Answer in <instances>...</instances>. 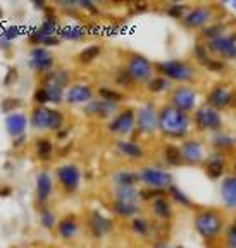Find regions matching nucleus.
<instances>
[{
    "instance_id": "f257e3e1",
    "label": "nucleus",
    "mask_w": 236,
    "mask_h": 248,
    "mask_svg": "<svg viewBox=\"0 0 236 248\" xmlns=\"http://www.w3.org/2000/svg\"><path fill=\"white\" fill-rule=\"evenodd\" d=\"M191 128L190 114H185L178 110L173 105H164L159 110L157 119V129H160L164 136L171 140H183L188 136Z\"/></svg>"
},
{
    "instance_id": "f03ea898",
    "label": "nucleus",
    "mask_w": 236,
    "mask_h": 248,
    "mask_svg": "<svg viewBox=\"0 0 236 248\" xmlns=\"http://www.w3.org/2000/svg\"><path fill=\"white\" fill-rule=\"evenodd\" d=\"M193 228L202 240H217L224 229V216L217 209H200L193 217Z\"/></svg>"
},
{
    "instance_id": "7ed1b4c3",
    "label": "nucleus",
    "mask_w": 236,
    "mask_h": 248,
    "mask_svg": "<svg viewBox=\"0 0 236 248\" xmlns=\"http://www.w3.org/2000/svg\"><path fill=\"white\" fill-rule=\"evenodd\" d=\"M154 67L155 71H159L160 76L174 83H191L197 76V69L193 64H190L188 61H181V59L155 62Z\"/></svg>"
},
{
    "instance_id": "20e7f679",
    "label": "nucleus",
    "mask_w": 236,
    "mask_h": 248,
    "mask_svg": "<svg viewBox=\"0 0 236 248\" xmlns=\"http://www.w3.org/2000/svg\"><path fill=\"white\" fill-rule=\"evenodd\" d=\"M64 114L48 105H36L31 110L30 124L38 131H61L64 128Z\"/></svg>"
},
{
    "instance_id": "39448f33",
    "label": "nucleus",
    "mask_w": 236,
    "mask_h": 248,
    "mask_svg": "<svg viewBox=\"0 0 236 248\" xmlns=\"http://www.w3.org/2000/svg\"><path fill=\"white\" fill-rule=\"evenodd\" d=\"M154 62L142 54H131L124 64V73L128 74L131 83H138V85H147L154 78Z\"/></svg>"
},
{
    "instance_id": "423d86ee",
    "label": "nucleus",
    "mask_w": 236,
    "mask_h": 248,
    "mask_svg": "<svg viewBox=\"0 0 236 248\" xmlns=\"http://www.w3.org/2000/svg\"><path fill=\"white\" fill-rule=\"evenodd\" d=\"M67 85H69V74L64 69H54L47 73L42 83L50 104H61L64 100V90Z\"/></svg>"
},
{
    "instance_id": "0eeeda50",
    "label": "nucleus",
    "mask_w": 236,
    "mask_h": 248,
    "mask_svg": "<svg viewBox=\"0 0 236 248\" xmlns=\"http://www.w3.org/2000/svg\"><path fill=\"white\" fill-rule=\"evenodd\" d=\"M193 123L198 131H221L222 129V116L219 110L212 108L210 105H202L195 108L193 112Z\"/></svg>"
},
{
    "instance_id": "6e6552de",
    "label": "nucleus",
    "mask_w": 236,
    "mask_h": 248,
    "mask_svg": "<svg viewBox=\"0 0 236 248\" xmlns=\"http://www.w3.org/2000/svg\"><path fill=\"white\" fill-rule=\"evenodd\" d=\"M140 183H143L145 188H154V190H164L166 191L173 185V174L169 170L160 169V167L145 166L138 170Z\"/></svg>"
},
{
    "instance_id": "1a4fd4ad",
    "label": "nucleus",
    "mask_w": 236,
    "mask_h": 248,
    "mask_svg": "<svg viewBox=\"0 0 236 248\" xmlns=\"http://www.w3.org/2000/svg\"><path fill=\"white\" fill-rule=\"evenodd\" d=\"M204 45L210 55H219L222 61H236V31L209 40Z\"/></svg>"
},
{
    "instance_id": "9d476101",
    "label": "nucleus",
    "mask_w": 236,
    "mask_h": 248,
    "mask_svg": "<svg viewBox=\"0 0 236 248\" xmlns=\"http://www.w3.org/2000/svg\"><path fill=\"white\" fill-rule=\"evenodd\" d=\"M197 97L198 93L190 85H178L171 90L169 105H173L185 114H190L195 112V108H197Z\"/></svg>"
},
{
    "instance_id": "9b49d317",
    "label": "nucleus",
    "mask_w": 236,
    "mask_h": 248,
    "mask_svg": "<svg viewBox=\"0 0 236 248\" xmlns=\"http://www.w3.org/2000/svg\"><path fill=\"white\" fill-rule=\"evenodd\" d=\"M214 17V7L209 4H198L188 9L186 16L181 19V24L186 30H202L209 26Z\"/></svg>"
},
{
    "instance_id": "f8f14e48",
    "label": "nucleus",
    "mask_w": 236,
    "mask_h": 248,
    "mask_svg": "<svg viewBox=\"0 0 236 248\" xmlns=\"http://www.w3.org/2000/svg\"><path fill=\"white\" fill-rule=\"evenodd\" d=\"M28 66L31 71H35L36 74H43L54 71L55 67V55L52 54L50 48L47 46H33L30 50V57H28Z\"/></svg>"
},
{
    "instance_id": "ddd939ff",
    "label": "nucleus",
    "mask_w": 236,
    "mask_h": 248,
    "mask_svg": "<svg viewBox=\"0 0 236 248\" xmlns=\"http://www.w3.org/2000/svg\"><path fill=\"white\" fill-rule=\"evenodd\" d=\"M55 179L59 181V185L67 191V193H73L79 188V183H81V172H79V167L76 164H62L55 170Z\"/></svg>"
},
{
    "instance_id": "4468645a",
    "label": "nucleus",
    "mask_w": 236,
    "mask_h": 248,
    "mask_svg": "<svg viewBox=\"0 0 236 248\" xmlns=\"http://www.w3.org/2000/svg\"><path fill=\"white\" fill-rule=\"evenodd\" d=\"M157 119H159V112L155 110L154 104H145L136 112L135 128L138 129V133L152 135L157 129Z\"/></svg>"
},
{
    "instance_id": "2eb2a0df",
    "label": "nucleus",
    "mask_w": 236,
    "mask_h": 248,
    "mask_svg": "<svg viewBox=\"0 0 236 248\" xmlns=\"http://www.w3.org/2000/svg\"><path fill=\"white\" fill-rule=\"evenodd\" d=\"M135 121H136V112L131 107H126L114 116V119L109 123L107 128H109V131L114 133V135L124 136L133 131V128H135Z\"/></svg>"
},
{
    "instance_id": "dca6fc26",
    "label": "nucleus",
    "mask_w": 236,
    "mask_h": 248,
    "mask_svg": "<svg viewBox=\"0 0 236 248\" xmlns=\"http://www.w3.org/2000/svg\"><path fill=\"white\" fill-rule=\"evenodd\" d=\"M179 152H181L183 164L186 166H198L205 159V148L198 140H185L179 147Z\"/></svg>"
},
{
    "instance_id": "f3484780",
    "label": "nucleus",
    "mask_w": 236,
    "mask_h": 248,
    "mask_svg": "<svg viewBox=\"0 0 236 248\" xmlns=\"http://www.w3.org/2000/svg\"><path fill=\"white\" fill-rule=\"evenodd\" d=\"M95 98V93L93 88L88 85H83V83H74L67 88V92L64 93V100L71 105H81V104H88Z\"/></svg>"
},
{
    "instance_id": "a211bd4d",
    "label": "nucleus",
    "mask_w": 236,
    "mask_h": 248,
    "mask_svg": "<svg viewBox=\"0 0 236 248\" xmlns=\"http://www.w3.org/2000/svg\"><path fill=\"white\" fill-rule=\"evenodd\" d=\"M226 166H228V160H226V155L222 152H212V154L204 160V170L209 179H219L224 176Z\"/></svg>"
},
{
    "instance_id": "6ab92c4d",
    "label": "nucleus",
    "mask_w": 236,
    "mask_h": 248,
    "mask_svg": "<svg viewBox=\"0 0 236 248\" xmlns=\"http://www.w3.org/2000/svg\"><path fill=\"white\" fill-rule=\"evenodd\" d=\"M233 102V92L224 85H216L210 88L207 95V105H210L216 110H222Z\"/></svg>"
},
{
    "instance_id": "aec40b11",
    "label": "nucleus",
    "mask_w": 236,
    "mask_h": 248,
    "mask_svg": "<svg viewBox=\"0 0 236 248\" xmlns=\"http://www.w3.org/2000/svg\"><path fill=\"white\" fill-rule=\"evenodd\" d=\"M116 104H110V102H105L102 98H93L92 102L85 105V114L93 117H98V119H107L109 116L116 114Z\"/></svg>"
},
{
    "instance_id": "412c9836",
    "label": "nucleus",
    "mask_w": 236,
    "mask_h": 248,
    "mask_svg": "<svg viewBox=\"0 0 236 248\" xmlns=\"http://www.w3.org/2000/svg\"><path fill=\"white\" fill-rule=\"evenodd\" d=\"M52 190H54V185H52V176L50 172L42 170L36 174V202L40 205H45L47 202L50 200Z\"/></svg>"
},
{
    "instance_id": "4be33fe9",
    "label": "nucleus",
    "mask_w": 236,
    "mask_h": 248,
    "mask_svg": "<svg viewBox=\"0 0 236 248\" xmlns=\"http://www.w3.org/2000/svg\"><path fill=\"white\" fill-rule=\"evenodd\" d=\"M28 119L23 112H11L5 117V129L12 138H17V136H23L26 131Z\"/></svg>"
},
{
    "instance_id": "5701e85b",
    "label": "nucleus",
    "mask_w": 236,
    "mask_h": 248,
    "mask_svg": "<svg viewBox=\"0 0 236 248\" xmlns=\"http://www.w3.org/2000/svg\"><path fill=\"white\" fill-rule=\"evenodd\" d=\"M78 232H79V222L74 216L62 217L57 222V234L62 240H73L74 236H78Z\"/></svg>"
},
{
    "instance_id": "b1692460",
    "label": "nucleus",
    "mask_w": 236,
    "mask_h": 248,
    "mask_svg": "<svg viewBox=\"0 0 236 248\" xmlns=\"http://www.w3.org/2000/svg\"><path fill=\"white\" fill-rule=\"evenodd\" d=\"M116 148L119 150V154L123 157L129 160H140L143 159L145 150L140 147L136 141H131V140H117L116 141Z\"/></svg>"
},
{
    "instance_id": "393cba45",
    "label": "nucleus",
    "mask_w": 236,
    "mask_h": 248,
    "mask_svg": "<svg viewBox=\"0 0 236 248\" xmlns=\"http://www.w3.org/2000/svg\"><path fill=\"white\" fill-rule=\"evenodd\" d=\"M90 229H92L93 236L97 238H102L105 236L110 229H112V222H110V219H107L105 216H102L100 212H92L90 214Z\"/></svg>"
},
{
    "instance_id": "a878e982",
    "label": "nucleus",
    "mask_w": 236,
    "mask_h": 248,
    "mask_svg": "<svg viewBox=\"0 0 236 248\" xmlns=\"http://www.w3.org/2000/svg\"><path fill=\"white\" fill-rule=\"evenodd\" d=\"M221 198L228 209H236V176H228L222 179Z\"/></svg>"
},
{
    "instance_id": "bb28decb",
    "label": "nucleus",
    "mask_w": 236,
    "mask_h": 248,
    "mask_svg": "<svg viewBox=\"0 0 236 248\" xmlns=\"http://www.w3.org/2000/svg\"><path fill=\"white\" fill-rule=\"evenodd\" d=\"M150 209L159 221H171L173 217V207H171V202L166 197L155 198L154 202H150Z\"/></svg>"
},
{
    "instance_id": "cd10ccee",
    "label": "nucleus",
    "mask_w": 236,
    "mask_h": 248,
    "mask_svg": "<svg viewBox=\"0 0 236 248\" xmlns=\"http://www.w3.org/2000/svg\"><path fill=\"white\" fill-rule=\"evenodd\" d=\"M114 200L124 202V203H138L140 190H136V186H116L114 188Z\"/></svg>"
},
{
    "instance_id": "c85d7f7f",
    "label": "nucleus",
    "mask_w": 236,
    "mask_h": 248,
    "mask_svg": "<svg viewBox=\"0 0 236 248\" xmlns=\"http://www.w3.org/2000/svg\"><path fill=\"white\" fill-rule=\"evenodd\" d=\"M102 54V46L98 43H92V45L85 46L79 54L76 55V61L79 64H92L93 61H97Z\"/></svg>"
},
{
    "instance_id": "c756f323",
    "label": "nucleus",
    "mask_w": 236,
    "mask_h": 248,
    "mask_svg": "<svg viewBox=\"0 0 236 248\" xmlns=\"http://www.w3.org/2000/svg\"><path fill=\"white\" fill-rule=\"evenodd\" d=\"M226 30H228V24L222 23V21H217V23H212V24H209V26L202 28L200 36L205 40V42H209V40H214V38H217V36L226 35Z\"/></svg>"
},
{
    "instance_id": "7c9ffc66",
    "label": "nucleus",
    "mask_w": 236,
    "mask_h": 248,
    "mask_svg": "<svg viewBox=\"0 0 236 248\" xmlns=\"http://www.w3.org/2000/svg\"><path fill=\"white\" fill-rule=\"evenodd\" d=\"M210 143H212V147L216 148L217 152H222V150H229V148L235 147L236 140L233 138L231 135H226V133L222 131H217L212 135V138H210Z\"/></svg>"
},
{
    "instance_id": "2f4dec72",
    "label": "nucleus",
    "mask_w": 236,
    "mask_h": 248,
    "mask_svg": "<svg viewBox=\"0 0 236 248\" xmlns=\"http://www.w3.org/2000/svg\"><path fill=\"white\" fill-rule=\"evenodd\" d=\"M112 210L114 214H117L119 217H128L133 219L140 214V207L138 203H124V202H112Z\"/></svg>"
},
{
    "instance_id": "473e14b6",
    "label": "nucleus",
    "mask_w": 236,
    "mask_h": 248,
    "mask_svg": "<svg viewBox=\"0 0 236 248\" xmlns=\"http://www.w3.org/2000/svg\"><path fill=\"white\" fill-rule=\"evenodd\" d=\"M112 179L116 186H136L140 183V176L135 170H117Z\"/></svg>"
},
{
    "instance_id": "72a5a7b5",
    "label": "nucleus",
    "mask_w": 236,
    "mask_h": 248,
    "mask_svg": "<svg viewBox=\"0 0 236 248\" xmlns=\"http://www.w3.org/2000/svg\"><path fill=\"white\" fill-rule=\"evenodd\" d=\"M35 154L40 160L47 162V160L52 159V155H54V145L48 138H40L36 140L35 143Z\"/></svg>"
},
{
    "instance_id": "f704fd0d",
    "label": "nucleus",
    "mask_w": 236,
    "mask_h": 248,
    "mask_svg": "<svg viewBox=\"0 0 236 248\" xmlns=\"http://www.w3.org/2000/svg\"><path fill=\"white\" fill-rule=\"evenodd\" d=\"M162 157H164V162L167 166H181L183 159H181V152H179V147H176L174 143H167L162 150Z\"/></svg>"
},
{
    "instance_id": "c9c22d12",
    "label": "nucleus",
    "mask_w": 236,
    "mask_h": 248,
    "mask_svg": "<svg viewBox=\"0 0 236 248\" xmlns=\"http://www.w3.org/2000/svg\"><path fill=\"white\" fill-rule=\"evenodd\" d=\"M129 226H131V231L135 232V234H138V236L147 238L152 234V226H150V222H148V219H145V217H140V216L133 217Z\"/></svg>"
},
{
    "instance_id": "e433bc0d",
    "label": "nucleus",
    "mask_w": 236,
    "mask_h": 248,
    "mask_svg": "<svg viewBox=\"0 0 236 248\" xmlns=\"http://www.w3.org/2000/svg\"><path fill=\"white\" fill-rule=\"evenodd\" d=\"M98 98L117 105V104H121V102L126 100V95L121 93V92H117V90L109 88V86H100V88H98Z\"/></svg>"
},
{
    "instance_id": "4c0bfd02",
    "label": "nucleus",
    "mask_w": 236,
    "mask_h": 248,
    "mask_svg": "<svg viewBox=\"0 0 236 248\" xmlns=\"http://www.w3.org/2000/svg\"><path fill=\"white\" fill-rule=\"evenodd\" d=\"M167 191H169V197L171 200L174 202L176 205H181V207H193V202L190 200V197L185 193V191H181L176 185H171L169 188H167Z\"/></svg>"
},
{
    "instance_id": "58836bf2",
    "label": "nucleus",
    "mask_w": 236,
    "mask_h": 248,
    "mask_svg": "<svg viewBox=\"0 0 236 248\" xmlns=\"http://www.w3.org/2000/svg\"><path fill=\"white\" fill-rule=\"evenodd\" d=\"M169 86H171V81H169V79H166L164 76H160V74H159V76H154L150 81L147 83V90L150 93H155V95H157V93L166 92Z\"/></svg>"
},
{
    "instance_id": "ea45409f",
    "label": "nucleus",
    "mask_w": 236,
    "mask_h": 248,
    "mask_svg": "<svg viewBox=\"0 0 236 248\" xmlns=\"http://www.w3.org/2000/svg\"><path fill=\"white\" fill-rule=\"evenodd\" d=\"M200 66H204L210 73H222V71H226V62L219 57H212V55H209L205 61L200 62Z\"/></svg>"
},
{
    "instance_id": "a19ab883",
    "label": "nucleus",
    "mask_w": 236,
    "mask_h": 248,
    "mask_svg": "<svg viewBox=\"0 0 236 248\" xmlns=\"http://www.w3.org/2000/svg\"><path fill=\"white\" fill-rule=\"evenodd\" d=\"M61 38L64 40H81L85 38V30L79 26H66L61 30Z\"/></svg>"
},
{
    "instance_id": "79ce46f5",
    "label": "nucleus",
    "mask_w": 236,
    "mask_h": 248,
    "mask_svg": "<svg viewBox=\"0 0 236 248\" xmlns=\"http://www.w3.org/2000/svg\"><path fill=\"white\" fill-rule=\"evenodd\" d=\"M40 222H42V226L45 229H54L59 221H57V217H55V214L52 212L50 209H45V207H43L42 212H40Z\"/></svg>"
},
{
    "instance_id": "37998d69",
    "label": "nucleus",
    "mask_w": 236,
    "mask_h": 248,
    "mask_svg": "<svg viewBox=\"0 0 236 248\" xmlns=\"http://www.w3.org/2000/svg\"><path fill=\"white\" fill-rule=\"evenodd\" d=\"M188 5L186 4H173V5H169V7H167V16H169V17H173V19H179L181 21L183 17H185L186 16V12H188Z\"/></svg>"
},
{
    "instance_id": "c03bdc74",
    "label": "nucleus",
    "mask_w": 236,
    "mask_h": 248,
    "mask_svg": "<svg viewBox=\"0 0 236 248\" xmlns=\"http://www.w3.org/2000/svg\"><path fill=\"white\" fill-rule=\"evenodd\" d=\"M159 197H166V191L154 190V188H143V190H140V200L154 202L155 198H159Z\"/></svg>"
},
{
    "instance_id": "a18cd8bd",
    "label": "nucleus",
    "mask_w": 236,
    "mask_h": 248,
    "mask_svg": "<svg viewBox=\"0 0 236 248\" xmlns=\"http://www.w3.org/2000/svg\"><path fill=\"white\" fill-rule=\"evenodd\" d=\"M226 245H228V248H236V231H233V229H228Z\"/></svg>"
},
{
    "instance_id": "49530a36",
    "label": "nucleus",
    "mask_w": 236,
    "mask_h": 248,
    "mask_svg": "<svg viewBox=\"0 0 236 248\" xmlns=\"http://www.w3.org/2000/svg\"><path fill=\"white\" fill-rule=\"evenodd\" d=\"M16 79H17V71H16V67H11L7 76H5V85H14Z\"/></svg>"
},
{
    "instance_id": "de8ad7c7",
    "label": "nucleus",
    "mask_w": 236,
    "mask_h": 248,
    "mask_svg": "<svg viewBox=\"0 0 236 248\" xmlns=\"http://www.w3.org/2000/svg\"><path fill=\"white\" fill-rule=\"evenodd\" d=\"M4 36H5V40H9V42H11V40L14 38V36H17V30H16L14 26H12V28H9V30H5Z\"/></svg>"
},
{
    "instance_id": "09e8293b",
    "label": "nucleus",
    "mask_w": 236,
    "mask_h": 248,
    "mask_svg": "<svg viewBox=\"0 0 236 248\" xmlns=\"http://www.w3.org/2000/svg\"><path fill=\"white\" fill-rule=\"evenodd\" d=\"M233 7H235V9H236V2H233Z\"/></svg>"
},
{
    "instance_id": "8fccbe9b",
    "label": "nucleus",
    "mask_w": 236,
    "mask_h": 248,
    "mask_svg": "<svg viewBox=\"0 0 236 248\" xmlns=\"http://www.w3.org/2000/svg\"><path fill=\"white\" fill-rule=\"evenodd\" d=\"M235 172H236V162H235Z\"/></svg>"
},
{
    "instance_id": "3c124183",
    "label": "nucleus",
    "mask_w": 236,
    "mask_h": 248,
    "mask_svg": "<svg viewBox=\"0 0 236 248\" xmlns=\"http://www.w3.org/2000/svg\"><path fill=\"white\" fill-rule=\"evenodd\" d=\"M176 248H183V247H176Z\"/></svg>"
}]
</instances>
